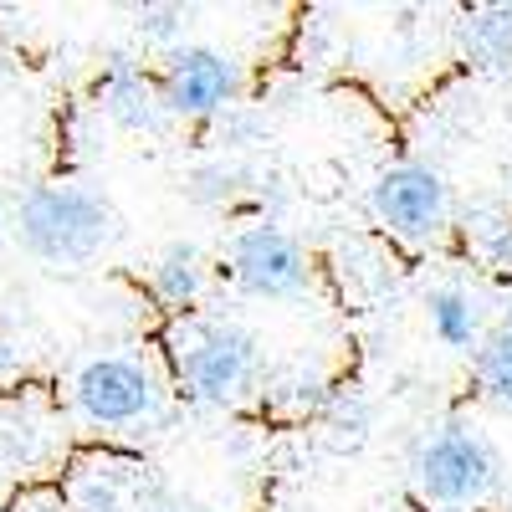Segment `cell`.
<instances>
[{"label":"cell","instance_id":"14","mask_svg":"<svg viewBox=\"0 0 512 512\" xmlns=\"http://www.w3.org/2000/svg\"><path fill=\"white\" fill-rule=\"evenodd\" d=\"M466 231H472L477 251L487 256L492 267L512 272V210H502V205H472V210H466Z\"/></svg>","mask_w":512,"mask_h":512},{"label":"cell","instance_id":"4","mask_svg":"<svg viewBox=\"0 0 512 512\" xmlns=\"http://www.w3.org/2000/svg\"><path fill=\"white\" fill-rule=\"evenodd\" d=\"M231 277L246 297H267V303H287V297L308 292V251L297 246L277 221H251L231 241Z\"/></svg>","mask_w":512,"mask_h":512},{"label":"cell","instance_id":"3","mask_svg":"<svg viewBox=\"0 0 512 512\" xmlns=\"http://www.w3.org/2000/svg\"><path fill=\"white\" fill-rule=\"evenodd\" d=\"M415 482L420 492L441 507H472L497 487V456L492 446L466 431V425H446L415 456Z\"/></svg>","mask_w":512,"mask_h":512},{"label":"cell","instance_id":"18","mask_svg":"<svg viewBox=\"0 0 512 512\" xmlns=\"http://www.w3.org/2000/svg\"><path fill=\"white\" fill-rule=\"evenodd\" d=\"M26 512H57V507H26Z\"/></svg>","mask_w":512,"mask_h":512},{"label":"cell","instance_id":"8","mask_svg":"<svg viewBox=\"0 0 512 512\" xmlns=\"http://www.w3.org/2000/svg\"><path fill=\"white\" fill-rule=\"evenodd\" d=\"M103 113L118 128H134V134H154V128H164V118H169L164 88H154L128 57H113V67L103 77Z\"/></svg>","mask_w":512,"mask_h":512},{"label":"cell","instance_id":"1","mask_svg":"<svg viewBox=\"0 0 512 512\" xmlns=\"http://www.w3.org/2000/svg\"><path fill=\"white\" fill-rule=\"evenodd\" d=\"M16 231L21 246L41 262L77 267L113 241V210L103 195L82 185H36L16 200Z\"/></svg>","mask_w":512,"mask_h":512},{"label":"cell","instance_id":"16","mask_svg":"<svg viewBox=\"0 0 512 512\" xmlns=\"http://www.w3.org/2000/svg\"><path fill=\"white\" fill-rule=\"evenodd\" d=\"M82 512H118V487L113 482H88L82 487Z\"/></svg>","mask_w":512,"mask_h":512},{"label":"cell","instance_id":"10","mask_svg":"<svg viewBox=\"0 0 512 512\" xmlns=\"http://www.w3.org/2000/svg\"><path fill=\"white\" fill-rule=\"evenodd\" d=\"M154 292H159V303L169 308H195L200 303V292H205V262H200V251L175 241L159 262H154Z\"/></svg>","mask_w":512,"mask_h":512},{"label":"cell","instance_id":"15","mask_svg":"<svg viewBox=\"0 0 512 512\" xmlns=\"http://www.w3.org/2000/svg\"><path fill=\"white\" fill-rule=\"evenodd\" d=\"M185 31H190V11L185 6H139V36L154 41V47H175L180 52Z\"/></svg>","mask_w":512,"mask_h":512},{"label":"cell","instance_id":"7","mask_svg":"<svg viewBox=\"0 0 512 512\" xmlns=\"http://www.w3.org/2000/svg\"><path fill=\"white\" fill-rule=\"evenodd\" d=\"M77 410L93 425H139L159 410V384L139 359H93L77 369Z\"/></svg>","mask_w":512,"mask_h":512},{"label":"cell","instance_id":"13","mask_svg":"<svg viewBox=\"0 0 512 512\" xmlns=\"http://www.w3.org/2000/svg\"><path fill=\"white\" fill-rule=\"evenodd\" d=\"M246 169L241 164H231V159H210V164H195L190 169V180H185V195L195 200V205H205V210H221V205H231L241 190H246Z\"/></svg>","mask_w":512,"mask_h":512},{"label":"cell","instance_id":"12","mask_svg":"<svg viewBox=\"0 0 512 512\" xmlns=\"http://www.w3.org/2000/svg\"><path fill=\"white\" fill-rule=\"evenodd\" d=\"M477 384H482V395L492 410L512 415V328L482 338V349H477Z\"/></svg>","mask_w":512,"mask_h":512},{"label":"cell","instance_id":"17","mask_svg":"<svg viewBox=\"0 0 512 512\" xmlns=\"http://www.w3.org/2000/svg\"><path fill=\"white\" fill-rule=\"evenodd\" d=\"M11 369H16V349H11V344H0V379H6Z\"/></svg>","mask_w":512,"mask_h":512},{"label":"cell","instance_id":"5","mask_svg":"<svg viewBox=\"0 0 512 512\" xmlns=\"http://www.w3.org/2000/svg\"><path fill=\"white\" fill-rule=\"evenodd\" d=\"M379 226H390L400 241H436L451 216L446 180L431 164H390L369 190Z\"/></svg>","mask_w":512,"mask_h":512},{"label":"cell","instance_id":"11","mask_svg":"<svg viewBox=\"0 0 512 512\" xmlns=\"http://www.w3.org/2000/svg\"><path fill=\"white\" fill-rule=\"evenodd\" d=\"M466 52L482 67H512V6H482L461 26Z\"/></svg>","mask_w":512,"mask_h":512},{"label":"cell","instance_id":"2","mask_svg":"<svg viewBox=\"0 0 512 512\" xmlns=\"http://www.w3.org/2000/svg\"><path fill=\"white\" fill-rule=\"evenodd\" d=\"M262 374V344L241 323H195L180 338V379L205 405L241 400Z\"/></svg>","mask_w":512,"mask_h":512},{"label":"cell","instance_id":"6","mask_svg":"<svg viewBox=\"0 0 512 512\" xmlns=\"http://www.w3.org/2000/svg\"><path fill=\"white\" fill-rule=\"evenodd\" d=\"M246 88V72L236 57L216 52V47H180L169 52V72H164V108L169 118H221L236 108Z\"/></svg>","mask_w":512,"mask_h":512},{"label":"cell","instance_id":"9","mask_svg":"<svg viewBox=\"0 0 512 512\" xmlns=\"http://www.w3.org/2000/svg\"><path fill=\"white\" fill-rule=\"evenodd\" d=\"M431 308V333L441 338L446 349H482V313H477V297L461 292V287H436L425 297Z\"/></svg>","mask_w":512,"mask_h":512}]
</instances>
